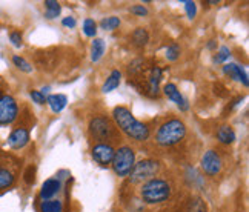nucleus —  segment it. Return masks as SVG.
<instances>
[{"label": "nucleus", "mask_w": 249, "mask_h": 212, "mask_svg": "<svg viewBox=\"0 0 249 212\" xmlns=\"http://www.w3.org/2000/svg\"><path fill=\"white\" fill-rule=\"evenodd\" d=\"M112 117L116 122L117 128L128 136L134 141H146L149 139V128L145 123L139 122L136 117L132 115V112L124 108V106H117L112 111Z\"/></svg>", "instance_id": "f257e3e1"}, {"label": "nucleus", "mask_w": 249, "mask_h": 212, "mask_svg": "<svg viewBox=\"0 0 249 212\" xmlns=\"http://www.w3.org/2000/svg\"><path fill=\"white\" fill-rule=\"evenodd\" d=\"M186 136V126L185 123L178 120V119H172L165 122L159 128L156 134V143L159 146L169 148L174 146V144L180 143Z\"/></svg>", "instance_id": "f03ea898"}, {"label": "nucleus", "mask_w": 249, "mask_h": 212, "mask_svg": "<svg viewBox=\"0 0 249 212\" xmlns=\"http://www.w3.org/2000/svg\"><path fill=\"white\" fill-rule=\"evenodd\" d=\"M140 197L148 205L163 203L171 197V185L163 178H151L142 185Z\"/></svg>", "instance_id": "7ed1b4c3"}, {"label": "nucleus", "mask_w": 249, "mask_h": 212, "mask_svg": "<svg viewBox=\"0 0 249 212\" xmlns=\"http://www.w3.org/2000/svg\"><path fill=\"white\" fill-rule=\"evenodd\" d=\"M89 134L94 140H97L100 143H105L108 140H116L117 139V128L108 117L105 115H97V117L91 119L89 122Z\"/></svg>", "instance_id": "20e7f679"}, {"label": "nucleus", "mask_w": 249, "mask_h": 212, "mask_svg": "<svg viewBox=\"0 0 249 212\" xmlns=\"http://www.w3.org/2000/svg\"><path fill=\"white\" fill-rule=\"evenodd\" d=\"M134 165H136V152H134L131 146H122L114 152L111 166L119 177L129 176Z\"/></svg>", "instance_id": "39448f33"}, {"label": "nucleus", "mask_w": 249, "mask_h": 212, "mask_svg": "<svg viewBox=\"0 0 249 212\" xmlns=\"http://www.w3.org/2000/svg\"><path fill=\"white\" fill-rule=\"evenodd\" d=\"M160 169V163L152 159H145L132 166L129 172V181L132 185H139V183H145L151 178H156V174Z\"/></svg>", "instance_id": "423d86ee"}, {"label": "nucleus", "mask_w": 249, "mask_h": 212, "mask_svg": "<svg viewBox=\"0 0 249 212\" xmlns=\"http://www.w3.org/2000/svg\"><path fill=\"white\" fill-rule=\"evenodd\" d=\"M18 115V106L11 95H0V124L13 123Z\"/></svg>", "instance_id": "0eeeda50"}, {"label": "nucleus", "mask_w": 249, "mask_h": 212, "mask_svg": "<svg viewBox=\"0 0 249 212\" xmlns=\"http://www.w3.org/2000/svg\"><path fill=\"white\" fill-rule=\"evenodd\" d=\"M200 166H202V171L206 176H217L222 171V159H220L218 152H215L214 149L206 151L202 157V161H200Z\"/></svg>", "instance_id": "6e6552de"}, {"label": "nucleus", "mask_w": 249, "mask_h": 212, "mask_svg": "<svg viewBox=\"0 0 249 212\" xmlns=\"http://www.w3.org/2000/svg\"><path fill=\"white\" fill-rule=\"evenodd\" d=\"M114 152H116V149H114L109 143H99L92 148L91 157L95 163H99L102 168H108L114 159Z\"/></svg>", "instance_id": "1a4fd4ad"}, {"label": "nucleus", "mask_w": 249, "mask_h": 212, "mask_svg": "<svg viewBox=\"0 0 249 212\" xmlns=\"http://www.w3.org/2000/svg\"><path fill=\"white\" fill-rule=\"evenodd\" d=\"M163 94L166 95V97H168L171 102H174V103L177 105V108H178L180 111L186 112V111L189 109V103H188V100L183 97V95L180 94V91L177 89V86H176L174 83H166V85L163 86Z\"/></svg>", "instance_id": "9d476101"}, {"label": "nucleus", "mask_w": 249, "mask_h": 212, "mask_svg": "<svg viewBox=\"0 0 249 212\" xmlns=\"http://www.w3.org/2000/svg\"><path fill=\"white\" fill-rule=\"evenodd\" d=\"M30 141V131L26 128H17L14 129L8 137V144L13 149H22Z\"/></svg>", "instance_id": "9b49d317"}, {"label": "nucleus", "mask_w": 249, "mask_h": 212, "mask_svg": "<svg viewBox=\"0 0 249 212\" xmlns=\"http://www.w3.org/2000/svg\"><path fill=\"white\" fill-rule=\"evenodd\" d=\"M223 72L226 75L231 77V79L243 83L245 88H248V85H249V82H248V74H246V71L242 68V66H238L237 63H226L223 66Z\"/></svg>", "instance_id": "f8f14e48"}, {"label": "nucleus", "mask_w": 249, "mask_h": 212, "mask_svg": "<svg viewBox=\"0 0 249 212\" xmlns=\"http://www.w3.org/2000/svg\"><path fill=\"white\" fill-rule=\"evenodd\" d=\"M62 189V183L59 178H48L40 189V198L42 200H51L54 195H57Z\"/></svg>", "instance_id": "ddd939ff"}, {"label": "nucleus", "mask_w": 249, "mask_h": 212, "mask_svg": "<svg viewBox=\"0 0 249 212\" xmlns=\"http://www.w3.org/2000/svg\"><path fill=\"white\" fill-rule=\"evenodd\" d=\"M46 103L50 105L53 112L59 114L66 108V105H68V97L63 94H51V95H48Z\"/></svg>", "instance_id": "4468645a"}, {"label": "nucleus", "mask_w": 249, "mask_h": 212, "mask_svg": "<svg viewBox=\"0 0 249 212\" xmlns=\"http://www.w3.org/2000/svg\"><path fill=\"white\" fill-rule=\"evenodd\" d=\"M120 82H122V72H120L119 70H114V71L109 74V77L107 79V82L103 83V86H102V92L107 94V92L114 91L116 88H119Z\"/></svg>", "instance_id": "2eb2a0df"}, {"label": "nucleus", "mask_w": 249, "mask_h": 212, "mask_svg": "<svg viewBox=\"0 0 249 212\" xmlns=\"http://www.w3.org/2000/svg\"><path fill=\"white\" fill-rule=\"evenodd\" d=\"M217 140L223 144H231L235 141V132L231 126H228V124H223V126H220L217 129Z\"/></svg>", "instance_id": "dca6fc26"}, {"label": "nucleus", "mask_w": 249, "mask_h": 212, "mask_svg": "<svg viewBox=\"0 0 249 212\" xmlns=\"http://www.w3.org/2000/svg\"><path fill=\"white\" fill-rule=\"evenodd\" d=\"M131 40L136 46L142 48V46H145L149 42V34H148V31L145 30V28H137V30L132 31Z\"/></svg>", "instance_id": "f3484780"}, {"label": "nucleus", "mask_w": 249, "mask_h": 212, "mask_svg": "<svg viewBox=\"0 0 249 212\" xmlns=\"http://www.w3.org/2000/svg\"><path fill=\"white\" fill-rule=\"evenodd\" d=\"M40 212H63V203L57 198L43 200L40 203Z\"/></svg>", "instance_id": "a211bd4d"}, {"label": "nucleus", "mask_w": 249, "mask_h": 212, "mask_svg": "<svg viewBox=\"0 0 249 212\" xmlns=\"http://www.w3.org/2000/svg\"><path fill=\"white\" fill-rule=\"evenodd\" d=\"M16 177H14V172L9 171L8 168L0 166V189H6L9 188L14 183Z\"/></svg>", "instance_id": "6ab92c4d"}, {"label": "nucleus", "mask_w": 249, "mask_h": 212, "mask_svg": "<svg viewBox=\"0 0 249 212\" xmlns=\"http://www.w3.org/2000/svg\"><path fill=\"white\" fill-rule=\"evenodd\" d=\"M45 8H46V13H45V17L53 20L57 16L60 14L62 11V6L59 2H55V0H45Z\"/></svg>", "instance_id": "aec40b11"}, {"label": "nucleus", "mask_w": 249, "mask_h": 212, "mask_svg": "<svg viewBox=\"0 0 249 212\" xmlns=\"http://www.w3.org/2000/svg\"><path fill=\"white\" fill-rule=\"evenodd\" d=\"M103 54H105V42L102 38H94L92 46H91V60L99 62Z\"/></svg>", "instance_id": "412c9836"}, {"label": "nucleus", "mask_w": 249, "mask_h": 212, "mask_svg": "<svg viewBox=\"0 0 249 212\" xmlns=\"http://www.w3.org/2000/svg\"><path fill=\"white\" fill-rule=\"evenodd\" d=\"M120 26V18L116 17V16H111V17H107L103 18L100 22V28L105 31H112V30H117Z\"/></svg>", "instance_id": "4be33fe9"}, {"label": "nucleus", "mask_w": 249, "mask_h": 212, "mask_svg": "<svg viewBox=\"0 0 249 212\" xmlns=\"http://www.w3.org/2000/svg\"><path fill=\"white\" fill-rule=\"evenodd\" d=\"M13 63H14V66H16L17 70H20L23 72H33L31 63L26 62L23 57H20V55H13Z\"/></svg>", "instance_id": "5701e85b"}, {"label": "nucleus", "mask_w": 249, "mask_h": 212, "mask_svg": "<svg viewBox=\"0 0 249 212\" xmlns=\"http://www.w3.org/2000/svg\"><path fill=\"white\" fill-rule=\"evenodd\" d=\"M83 33H85V35H88V37H94L95 34H97V23H95L92 18H85Z\"/></svg>", "instance_id": "b1692460"}, {"label": "nucleus", "mask_w": 249, "mask_h": 212, "mask_svg": "<svg viewBox=\"0 0 249 212\" xmlns=\"http://www.w3.org/2000/svg\"><path fill=\"white\" fill-rule=\"evenodd\" d=\"M229 57H231V51H229V48L228 46H222L218 50V53L215 54V57H214V62L215 63H223V62H226Z\"/></svg>", "instance_id": "393cba45"}, {"label": "nucleus", "mask_w": 249, "mask_h": 212, "mask_svg": "<svg viewBox=\"0 0 249 212\" xmlns=\"http://www.w3.org/2000/svg\"><path fill=\"white\" fill-rule=\"evenodd\" d=\"M178 55H180V46L176 45V43H172L166 48V59L169 62H174L178 59Z\"/></svg>", "instance_id": "a878e982"}, {"label": "nucleus", "mask_w": 249, "mask_h": 212, "mask_svg": "<svg viewBox=\"0 0 249 212\" xmlns=\"http://www.w3.org/2000/svg\"><path fill=\"white\" fill-rule=\"evenodd\" d=\"M183 3H185V9H186L188 17L193 20V18L196 17V14H197V5L194 2H191V0H186V2H183Z\"/></svg>", "instance_id": "bb28decb"}, {"label": "nucleus", "mask_w": 249, "mask_h": 212, "mask_svg": "<svg viewBox=\"0 0 249 212\" xmlns=\"http://www.w3.org/2000/svg\"><path fill=\"white\" fill-rule=\"evenodd\" d=\"M9 42H11L16 48H20L23 45V38H22V34L18 31H13L9 34Z\"/></svg>", "instance_id": "cd10ccee"}, {"label": "nucleus", "mask_w": 249, "mask_h": 212, "mask_svg": "<svg viewBox=\"0 0 249 212\" xmlns=\"http://www.w3.org/2000/svg\"><path fill=\"white\" fill-rule=\"evenodd\" d=\"M191 212H206V206L203 203V200L194 198V201L191 203Z\"/></svg>", "instance_id": "c85d7f7f"}, {"label": "nucleus", "mask_w": 249, "mask_h": 212, "mask_svg": "<svg viewBox=\"0 0 249 212\" xmlns=\"http://www.w3.org/2000/svg\"><path fill=\"white\" fill-rule=\"evenodd\" d=\"M30 95H31L33 102H34V103H37V105H45V103H46V97H45V95H43L40 91L33 89V91L30 92Z\"/></svg>", "instance_id": "c756f323"}, {"label": "nucleus", "mask_w": 249, "mask_h": 212, "mask_svg": "<svg viewBox=\"0 0 249 212\" xmlns=\"http://www.w3.org/2000/svg\"><path fill=\"white\" fill-rule=\"evenodd\" d=\"M131 13L134 14V16H139V17H145V16H148V8H145L143 5H134V6H131Z\"/></svg>", "instance_id": "7c9ffc66"}, {"label": "nucleus", "mask_w": 249, "mask_h": 212, "mask_svg": "<svg viewBox=\"0 0 249 212\" xmlns=\"http://www.w3.org/2000/svg\"><path fill=\"white\" fill-rule=\"evenodd\" d=\"M34 174H36V168L34 166H28L26 172H25V181L28 185H33L34 183Z\"/></svg>", "instance_id": "2f4dec72"}, {"label": "nucleus", "mask_w": 249, "mask_h": 212, "mask_svg": "<svg viewBox=\"0 0 249 212\" xmlns=\"http://www.w3.org/2000/svg\"><path fill=\"white\" fill-rule=\"evenodd\" d=\"M62 25L65 26V28H75V25H77V20H75L74 17H71V16H68V17H63V20H62Z\"/></svg>", "instance_id": "473e14b6"}, {"label": "nucleus", "mask_w": 249, "mask_h": 212, "mask_svg": "<svg viewBox=\"0 0 249 212\" xmlns=\"http://www.w3.org/2000/svg\"><path fill=\"white\" fill-rule=\"evenodd\" d=\"M206 48H208V50H215V48H217V42L215 40H209L208 45H206Z\"/></svg>", "instance_id": "72a5a7b5"}, {"label": "nucleus", "mask_w": 249, "mask_h": 212, "mask_svg": "<svg viewBox=\"0 0 249 212\" xmlns=\"http://www.w3.org/2000/svg\"><path fill=\"white\" fill-rule=\"evenodd\" d=\"M50 91H51V88H50V86H45V88H42V91H40V92H42L43 95H46V94L50 92Z\"/></svg>", "instance_id": "f704fd0d"}]
</instances>
